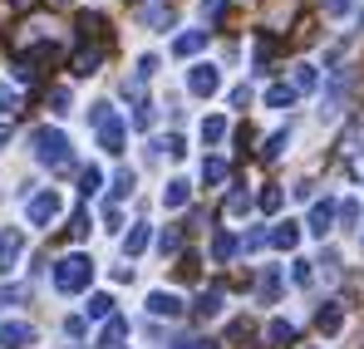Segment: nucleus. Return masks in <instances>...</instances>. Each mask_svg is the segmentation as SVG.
<instances>
[{"mask_svg": "<svg viewBox=\"0 0 364 349\" xmlns=\"http://www.w3.org/2000/svg\"><path fill=\"white\" fill-rule=\"evenodd\" d=\"M148 310H153V315H168V320H178L182 315V300L173 291H153L148 295Z\"/></svg>", "mask_w": 364, "mask_h": 349, "instance_id": "6e6552de", "label": "nucleus"}, {"mask_svg": "<svg viewBox=\"0 0 364 349\" xmlns=\"http://www.w3.org/2000/svg\"><path fill=\"white\" fill-rule=\"evenodd\" d=\"M320 330H325V335H340V310H335V305L320 310Z\"/></svg>", "mask_w": 364, "mask_h": 349, "instance_id": "a878e982", "label": "nucleus"}, {"mask_svg": "<svg viewBox=\"0 0 364 349\" xmlns=\"http://www.w3.org/2000/svg\"><path fill=\"white\" fill-rule=\"evenodd\" d=\"M291 276H296V281L305 286V281H310V261H296V266H291Z\"/></svg>", "mask_w": 364, "mask_h": 349, "instance_id": "4c0bfd02", "label": "nucleus"}, {"mask_svg": "<svg viewBox=\"0 0 364 349\" xmlns=\"http://www.w3.org/2000/svg\"><path fill=\"white\" fill-rule=\"evenodd\" d=\"M207 45V30H187V35H178V45H173V55H197Z\"/></svg>", "mask_w": 364, "mask_h": 349, "instance_id": "f8f14e48", "label": "nucleus"}, {"mask_svg": "<svg viewBox=\"0 0 364 349\" xmlns=\"http://www.w3.org/2000/svg\"><path fill=\"white\" fill-rule=\"evenodd\" d=\"M15 109H20V94H15L10 84H0V118H10Z\"/></svg>", "mask_w": 364, "mask_h": 349, "instance_id": "393cba45", "label": "nucleus"}, {"mask_svg": "<svg viewBox=\"0 0 364 349\" xmlns=\"http://www.w3.org/2000/svg\"><path fill=\"white\" fill-rule=\"evenodd\" d=\"M330 222H335V202L325 197V202H315V207H310V232L325 236V232H330Z\"/></svg>", "mask_w": 364, "mask_h": 349, "instance_id": "1a4fd4ad", "label": "nucleus"}, {"mask_svg": "<svg viewBox=\"0 0 364 349\" xmlns=\"http://www.w3.org/2000/svg\"><path fill=\"white\" fill-rule=\"evenodd\" d=\"M99 187H104V173H99V168H84V173H79V192H84V197H94Z\"/></svg>", "mask_w": 364, "mask_h": 349, "instance_id": "412c9836", "label": "nucleus"}, {"mask_svg": "<svg viewBox=\"0 0 364 349\" xmlns=\"http://www.w3.org/2000/svg\"><path fill=\"white\" fill-rule=\"evenodd\" d=\"M227 138V118H202V143H222Z\"/></svg>", "mask_w": 364, "mask_h": 349, "instance_id": "6ab92c4d", "label": "nucleus"}, {"mask_svg": "<svg viewBox=\"0 0 364 349\" xmlns=\"http://www.w3.org/2000/svg\"><path fill=\"white\" fill-rule=\"evenodd\" d=\"M60 212H64V197L55 192V187H50V192H35V197H30V207H25V222H30V227H50Z\"/></svg>", "mask_w": 364, "mask_h": 349, "instance_id": "7ed1b4c3", "label": "nucleus"}, {"mask_svg": "<svg viewBox=\"0 0 364 349\" xmlns=\"http://www.w3.org/2000/svg\"><path fill=\"white\" fill-rule=\"evenodd\" d=\"M133 182H138V177L128 173V168H123V173H114V197H128V192H133Z\"/></svg>", "mask_w": 364, "mask_h": 349, "instance_id": "cd10ccee", "label": "nucleus"}, {"mask_svg": "<svg viewBox=\"0 0 364 349\" xmlns=\"http://www.w3.org/2000/svg\"><path fill=\"white\" fill-rule=\"evenodd\" d=\"M286 148H291V133H271V143L261 148V158H281Z\"/></svg>", "mask_w": 364, "mask_h": 349, "instance_id": "b1692460", "label": "nucleus"}, {"mask_svg": "<svg viewBox=\"0 0 364 349\" xmlns=\"http://www.w3.org/2000/svg\"><path fill=\"white\" fill-rule=\"evenodd\" d=\"M20 300H25L20 286H0V310H10V305H20Z\"/></svg>", "mask_w": 364, "mask_h": 349, "instance_id": "7c9ffc66", "label": "nucleus"}, {"mask_svg": "<svg viewBox=\"0 0 364 349\" xmlns=\"http://www.w3.org/2000/svg\"><path fill=\"white\" fill-rule=\"evenodd\" d=\"M261 212H281V187H266L261 192Z\"/></svg>", "mask_w": 364, "mask_h": 349, "instance_id": "2f4dec72", "label": "nucleus"}, {"mask_svg": "<svg viewBox=\"0 0 364 349\" xmlns=\"http://www.w3.org/2000/svg\"><path fill=\"white\" fill-rule=\"evenodd\" d=\"M227 212H232V217L251 212V197H246V192H232V197H227Z\"/></svg>", "mask_w": 364, "mask_h": 349, "instance_id": "c85d7f7f", "label": "nucleus"}, {"mask_svg": "<svg viewBox=\"0 0 364 349\" xmlns=\"http://www.w3.org/2000/svg\"><path fill=\"white\" fill-rule=\"evenodd\" d=\"M84 315H89V320H114V295H89V305H84Z\"/></svg>", "mask_w": 364, "mask_h": 349, "instance_id": "9d476101", "label": "nucleus"}, {"mask_svg": "<svg viewBox=\"0 0 364 349\" xmlns=\"http://www.w3.org/2000/svg\"><path fill=\"white\" fill-rule=\"evenodd\" d=\"M350 5H355V0H325V15H345Z\"/></svg>", "mask_w": 364, "mask_h": 349, "instance_id": "e433bc0d", "label": "nucleus"}, {"mask_svg": "<svg viewBox=\"0 0 364 349\" xmlns=\"http://www.w3.org/2000/svg\"><path fill=\"white\" fill-rule=\"evenodd\" d=\"M222 177H227V163H222V158H207V163H202V182H212V187H217Z\"/></svg>", "mask_w": 364, "mask_h": 349, "instance_id": "5701e85b", "label": "nucleus"}, {"mask_svg": "<svg viewBox=\"0 0 364 349\" xmlns=\"http://www.w3.org/2000/svg\"><path fill=\"white\" fill-rule=\"evenodd\" d=\"M153 74H158V59L143 55V59H138V79H153Z\"/></svg>", "mask_w": 364, "mask_h": 349, "instance_id": "f704fd0d", "label": "nucleus"}, {"mask_svg": "<svg viewBox=\"0 0 364 349\" xmlns=\"http://www.w3.org/2000/svg\"><path fill=\"white\" fill-rule=\"evenodd\" d=\"M187 197H192V192H187V182H168V192H163V207H173V212H178V207H187Z\"/></svg>", "mask_w": 364, "mask_h": 349, "instance_id": "a211bd4d", "label": "nucleus"}, {"mask_svg": "<svg viewBox=\"0 0 364 349\" xmlns=\"http://www.w3.org/2000/svg\"><path fill=\"white\" fill-rule=\"evenodd\" d=\"M281 291V281H276V271H266V281H261V295H266V300H271V295Z\"/></svg>", "mask_w": 364, "mask_h": 349, "instance_id": "c9c22d12", "label": "nucleus"}, {"mask_svg": "<svg viewBox=\"0 0 364 349\" xmlns=\"http://www.w3.org/2000/svg\"><path fill=\"white\" fill-rule=\"evenodd\" d=\"M266 340H271V345H291V340H296V330H291L286 320H271V325H266Z\"/></svg>", "mask_w": 364, "mask_h": 349, "instance_id": "aec40b11", "label": "nucleus"}, {"mask_svg": "<svg viewBox=\"0 0 364 349\" xmlns=\"http://www.w3.org/2000/svg\"><path fill=\"white\" fill-rule=\"evenodd\" d=\"M30 143H35V158H40L45 168H69V163H74L69 138H64L60 128H35V133H30Z\"/></svg>", "mask_w": 364, "mask_h": 349, "instance_id": "f03ea898", "label": "nucleus"}, {"mask_svg": "<svg viewBox=\"0 0 364 349\" xmlns=\"http://www.w3.org/2000/svg\"><path fill=\"white\" fill-rule=\"evenodd\" d=\"M271 241H276V246H286V251H291V246H296V241H301V222H281V227H276V232H271Z\"/></svg>", "mask_w": 364, "mask_h": 349, "instance_id": "dca6fc26", "label": "nucleus"}, {"mask_svg": "<svg viewBox=\"0 0 364 349\" xmlns=\"http://www.w3.org/2000/svg\"><path fill=\"white\" fill-rule=\"evenodd\" d=\"M296 89H315V64H296Z\"/></svg>", "mask_w": 364, "mask_h": 349, "instance_id": "c756f323", "label": "nucleus"}, {"mask_svg": "<svg viewBox=\"0 0 364 349\" xmlns=\"http://www.w3.org/2000/svg\"><path fill=\"white\" fill-rule=\"evenodd\" d=\"M50 109H55V114H69V89H55V94H50Z\"/></svg>", "mask_w": 364, "mask_h": 349, "instance_id": "72a5a7b5", "label": "nucleus"}, {"mask_svg": "<svg viewBox=\"0 0 364 349\" xmlns=\"http://www.w3.org/2000/svg\"><path fill=\"white\" fill-rule=\"evenodd\" d=\"M187 89H192L197 99H212V94L222 89V74H217V64H192V74H187Z\"/></svg>", "mask_w": 364, "mask_h": 349, "instance_id": "39448f33", "label": "nucleus"}, {"mask_svg": "<svg viewBox=\"0 0 364 349\" xmlns=\"http://www.w3.org/2000/svg\"><path fill=\"white\" fill-rule=\"evenodd\" d=\"M35 345V330L25 320H5L0 325V349H30Z\"/></svg>", "mask_w": 364, "mask_h": 349, "instance_id": "423d86ee", "label": "nucleus"}, {"mask_svg": "<svg viewBox=\"0 0 364 349\" xmlns=\"http://www.w3.org/2000/svg\"><path fill=\"white\" fill-rule=\"evenodd\" d=\"M123 133H128V123L114 114L109 123H99V148H104V153H123Z\"/></svg>", "mask_w": 364, "mask_h": 349, "instance_id": "0eeeda50", "label": "nucleus"}, {"mask_svg": "<svg viewBox=\"0 0 364 349\" xmlns=\"http://www.w3.org/2000/svg\"><path fill=\"white\" fill-rule=\"evenodd\" d=\"M123 335H128V320H123V315H114V320H109V325L99 330V345H104V349H114V345L123 340Z\"/></svg>", "mask_w": 364, "mask_h": 349, "instance_id": "9b49d317", "label": "nucleus"}, {"mask_svg": "<svg viewBox=\"0 0 364 349\" xmlns=\"http://www.w3.org/2000/svg\"><path fill=\"white\" fill-rule=\"evenodd\" d=\"M89 281H94V261H89L84 251H74V256H60V261H55V291H60V295L89 291Z\"/></svg>", "mask_w": 364, "mask_h": 349, "instance_id": "f257e3e1", "label": "nucleus"}, {"mask_svg": "<svg viewBox=\"0 0 364 349\" xmlns=\"http://www.w3.org/2000/svg\"><path fill=\"white\" fill-rule=\"evenodd\" d=\"M202 15H207V20H217V15H222V0H202Z\"/></svg>", "mask_w": 364, "mask_h": 349, "instance_id": "58836bf2", "label": "nucleus"}, {"mask_svg": "<svg viewBox=\"0 0 364 349\" xmlns=\"http://www.w3.org/2000/svg\"><path fill=\"white\" fill-rule=\"evenodd\" d=\"M143 246H148V227H133V232L123 236V251H128V256H138Z\"/></svg>", "mask_w": 364, "mask_h": 349, "instance_id": "4be33fe9", "label": "nucleus"}, {"mask_svg": "<svg viewBox=\"0 0 364 349\" xmlns=\"http://www.w3.org/2000/svg\"><path fill=\"white\" fill-rule=\"evenodd\" d=\"M340 222H345V227H355V222H360V202H355V197L340 207Z\"/></svg>", "mask_w": 364, "mask_h": 349, "instance_id": "473e14b6", "label": "nucleus"}, {"mask_svg": "<svg viewBox=\"0 0 364 349\" xmlns=\"http://www.w3.org/2000/svg\"><path fill=\"white\" fill-rule=\"evenodd\" d=\"M158 251H163V256L182 251V232H163V236H158Z\"/></svg>", "mask_w": 364, "mask_h": 349, "instance_id": "bb28decb", "label": "nucleus"}, {"mask_svg": "<svg viewBox=\"0 0 364 349\" xmlns=\"http://www.w3.org/2000/svg\"><path fill=\"white\" fill-rule=\"evenodd\" d=\"M187 349H217V340H192Z\"/></svg>", "mask_w": 364, "mask_h": 349, "instance_id": "ea45409f", "label": "nucleus"}, {"mask_svg": "<svg viewBox=\"0 0 364 349\" xmlns=\"http://www.w3.org/2000/svg\"><path fill=\"white\" fill-rule=\"evenodd\" d=\"M217 310H222V286H212V291L197 295V315H202V320H207V315H217Z\"/></svg>", "mask_w": 364, "mask_h": 349, "instance_id": "2eb2a0df", "label": "nucleus"}, {"mask_svg": "<svg viewBox=\"0 0 364 349\" xmlns=\"http://www.w3.org/2000/svg\"><path fill=\"white\" fill-rule=\"evenodd\" d=\"M99 64H104V50H79L74 55V74H99Z\"/></svg>", "mask_w": 364, "mask_h": 349, "instance_id": "ddd939ff", "label": "nucleus"}, {"mask_svg": "<svg viewBox=\"0 0 364 349\" xmlns=\"http://www.w3.org/2000/svg\"><path fill=\"white\" fill-rule=\"evenodd\" d=\"M5 143H10V128H5V123H0V148H5Z\"/></svg>", "mask_w": 364, "mask_h": 349, "instance_id": "a19ab883", "label": "nucleus"}, {"mask_svg": "<svg viewBox=\"0 0 364 349\" xmlns=\"http://www.w3.org/2000/svg\"><path fill=\"white\" fill-rule=\"evenodd\" d=\"M232 256H237V236L217 232V241H212V261H232Z\"/></svg>", "mask_w": 364, "mask_h": 349, "instance_id": "f3484780", "label": "nucleus"}, {"mask_svg": "<svg viewBox=\"0 0 364 349\" xmlns=\"http://www.w3.org/2000/svg\"><path fill=\"white\" fill-rule=\"evenodd\" d=\"M25 256V232L20 227H0V276H10Z\"/></svg>", "mask_w": 364, "mask_h": 349, "instance_id": "20e7f679", "label": "nucleus"}, {"mask_svg": "<svg viewBox=\"0 0 364 349\" xmlns=\"http://www.w3.org/2000/svg\"><path fill=\"white\" fill-rule=\"evenodd\" d=\"M266 104H271V109H291V104H296V89H291V84H271V89H266Z\"/></svg>", "mask_w": 364, "mask_h": 349, "instance_id": "4468645a", "label": "nucleus"}]
</instances>
